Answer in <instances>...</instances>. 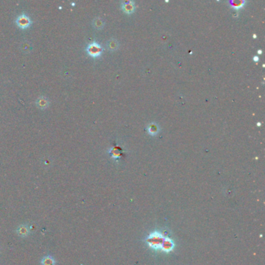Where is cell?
<instances>
[{
  "label": "cell",
  "instance_id": "obj_11",
  "mask_svg": "<svg viewBox=\"0 0 265 265\" xmlns=\"http://www.w3.org/2000/svg\"><path fill=\"white\" fill-rule=\"evenodd\" d=\"M21 49L24 52H31V50H32V46H31V44H30V43L24 42V43H23V44H22Z\"/></svg>",
  "mask_w": 265,
  "mask_h": 265
},
{
  "label": "cell",
  "instance_id": "obj_6",
  "mask_svg": "<svg viewBox=\"0 0 265 265\" xmlns=\"http://www.w3.org/2000/svg\"><path fill=\"white\" fill-rule=\"evenodd\" d=\"M16 233L21 237H26L30 234V229L27 226L21 225L19 226L16 230Z\"/></svg>",
  "mask_w": 265,
  "mask_h": 265
},
{
  "label": "cell",
  "instance_id": "obj_13",
  "mask_svg": "<svg viewBox=\"0 0 265 265\" xmlns=\"http://www.w3.org/2000/svg\"><path fill=\"white\" fill-rule=\"evenodd\" d=\"M257 53H258V54H261L262 53V51L261 50H259L258 52H257Z\"/></svg>",
  "mask_w": 265,
  "mask_h": 265
},
{
  "label": "cell",
  "instance_id": "obj_5",
  "mask_svg": "<svg viewBox=\"0 0 265 265\" xmlns=\"http://www.w3.org/2000/svg\"><path fill=\"white\" fill-rule=\"evenodd\" d=\"M159 130L160 128L158 124L154 123V122L149 124L147 126L148 133L152 136H155L156 135H158V133L159 132Z\"/></svg>",
  "mask_w": 265,
  "mask_h": 265
},
{
  "label": "cell",
  "instance_id": "obj_8",
  "mask_svg": "<svg viewBox=\"0 0 265 265\" xmlns=\"http://www.w3.org/2000/svg\"><path fill=\"white\" fill-rule=\"evenodd\" d=\"M107 46V48H108L109 50L115 51L118 48L119 44H118V40H115V39H110V40H108Z\"/></svg>",
  "mask_w": 265,
  "mask_h": 265
},
{
  "label": "cell",
  "instance_id": "obj_7",
  "mask_svg": "<svg viewBox=\"0 0 265 265\" xmlns=\"http://www.w3.org/2000/svg\"><path fill=\"white\" fill-rule=\"evenodd\" d=\"M93 26L97 30L102 29L104 26V20H103L101 18H96V19H93Z\"/></svg>",
  "mask_w": 265,
  "mask_h": 265
},
{
  "label": "cell",
  "instance_id": "obj_12",
  "mask_svg": "<svg viewBox=\"0 0 265 265\" xmlns=\"http://www.w3.org/2000/svg\"><path fill=\"white\" fill-rule=\"evenodd\" d=\"M253 60H254V61L255 62H257L260 59H259V57L258 56H254V58H253Z\"/></svg>",
  "mask_w": 265,
  "mask_h": 265
},
{
  "label": "cell",
  "instance_id": "obj_2",
  "mask_svg": "<svg viewBox=\"0 0 265 265\" xmlns=\"http://www.w3.org/2000/svg\"><path fill=\"white\" fill-rule=\"evenodd\" d=\"M16 23L21 29H27L31 25V20L27 14H21L18 16L16 19Z\"/></svg>",
  "mask_w": 265,
  "mask_h": 265
},
{
  "label": "cell",
  "instance_id": "obj_9",
  "mask_svg": "<svg viewBox=\"0 0 265 265\" xmlns=\"http://www.w3.org/2000/svg\"><path fill=\"white\" fill-rule=\"evenodd\" d=\"M42 265H55V260L51 256H46L41 260Z\"/></svg>",
  "mask_w": 265,
  "mask_h": 265
},
{
  "label": "cell",
  "instance_id": "obj_1",
  "mask_svg": "<svg viewBox=\"0 0 265 265\" xmlns=\"http://www.w3.org/2000/svg\"><path fill=\"white\" fill-rule=\"evenodd\" d=\"M86 51L89 56L93 57V58H97V57H100L101 55V54L104 52V49L98 43L93 42L88 44Z\"/></svg>",
  "mask_w": 265,
  "mask_h": 265
},
{
  "label": "cell",
  "instance_id": "obj_10",
  "mask_svg": "<svg viewBox=\"0 0 265 265\" xmlns=\"http://www.w3.org/2000/svg\"><path fill=\"white\" fill-rule=\"evenodd\" d=\"M231 3H232V6H233V8L238 10V9L242 8V7L243 6L244 4L246 3V2H245V1H238V2H232Z\"/></svg>",
  "mask_w": 265,
  "mask_h": 265
},
{
  "label": "cell",
  "instance_id": "obj_3",
  "mask_svg": "<svg viewBox=\"0 0 265 265\" xmlns=\"http://www.w3.org/2000/svg\"><path fill=\"white\" fill-rule=\"evenodd\" d=\"M36 104H37V107L41 110H44V109L48 108L50 104L48 99L45 97H40L37 100H36Z\"/></svg>",
  "mask_w": 265,
  "mask_h": 265
},
{
  "label": "cell",
  "instance_id": "obj_4",
  "mask_svg": "<svg viewBox=\"0 0 265 265\" xmlns=\"http://www.w3.org/2000/svg\"><path fill=\"white\" fill-rule=\"evenodd\" d=\"M121 8H122V10L125 13L130 14V13H132L134 12L135 6V3L133 2H131V1H128V2L127 1V2H122Z\"/></svg>",
  "mask_w": 265,
  "mask_h": 265
}]
</instances>
